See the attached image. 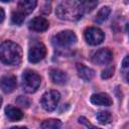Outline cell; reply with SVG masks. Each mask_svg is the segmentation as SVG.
I'll return each instance as SVG.
<instances>
[{
	"label": "cell",
	"instance_id": "cell-1",
	"mask_svg": "<svg viewBox=\"0 0 129 129\" xmlns=\"http://www.w3.org/2000/svg\"><path fill=\"white\" fill-rule=\"evenodd\" d=\"M22 58L21 47L10 40L4 41L0 44V60L8 66H17Z\"/></svg>",
	"mask_w": 129,
	"mask_h": 129
},
{
	"label": "cell",
	"instance_id": "cell-2",
	"mask_svg": "<svg viewBox=\"0 0 129 129\" xmlns=\"http://www.w3.org/2000/svg\"><path fill=\"white\" fill-rule=\"evenodd\" d=\"M55 13L59 19L69 20V21L79 20L84 14L79 1H62V2H60L56 7Z\"/></svg>",
	"mask_w": 129,
	"mask_h": 129
},
{
	"label": "cell",
	"instance_id": "cell-3",
	"mask_svg": "<svg viewBox=\"0 0 129 129\" xmlns=\"http://www.w3.org/2000/svg\"><path fill=\"white\" fill-rule=\"evenodd\" d=\"M40 83H41V79L37 73L31 70H26L23 73L22 87L26 93H34L39 88Z\"/></svg>",
	"mask_w": 129,
	"mask_h": 129
},
{
	"label": "cell",
	"instance_id": "cell-4",
	"mask_svg": "<svg viewBox=\"0 0 129 129\" xmlns=\"http://www.w3.org/2000/svg\"><path fill=\"white\" fill-rule=\"evenodd\" d=\"M51 42L55 47L66 48L77 42V36L72 30H63L56 33L52 37Z\"/></svg>",
	"mask_w": 129,
	"mask_h": 129
},
{
	"label": "cell",
	"instance_id": "cell-5",
	"mask_svg": "<svg viewBox=\"0 0 129 129\" xmlns=\"http://www.w3.org/2000/svg\"><path fill=\"white\" fill-rule=\"evenodd\" d=\"M59 99H60L59 93L57 91L50 90V91L45 92L42 95L40 103H41V106L44 110H46L48 112H51L56 108Z\"/></svg>",
	"mask_w": 129,
	"mask_h": 129
},
{
	"label": "cell",
	"instance_id": "cell-6",
	"mask_svg": "<svg viewBox=\"0 0 129 129\" xmlns=\"http://www.w3.org/2000/svg\"><path fill=\"white\" fill-rule=\"evenodd\" d=\"M46 54V47L41 42H34L28 50V59L32 63H36L44 58Z\"/></svg>",
	"mask_w": 129,
	"mask_h": 129
},
{
	"label": "cell",
	"instance_id": "cell-7",
	"mask_svg": "<svg viewBox=\"0 0 129 129\" xmlns=\"http://www.w3.org/2000/svg\"><path fill=\"white\" fill-rule=\"evenodd\" d=\"M85 39L91 45H98L104 40V32L97 27H89L85 30Z\"/></svg>",
	"mask_w": 129,
	"mask_h": 129
},
{
	"label": "cell",
	"instance_id": "cell-8",
	"mask_svg": "<svg viewBox=\"0 0 129 129\" xmlns=\"http://www.w3.org/2000/svg\"><path fill=\"white\" fill-rule=\"evenodd\" d=\"M113 58V53L109 48H101L93 55V62L99 66L109 63Z\"/></svg>",
	"mask_w": 129,
	"mask_h": 129
},
{
	"label": "cell",
	"instance_id": "cell-9",
	"mask_svg": "<svg viewBox=\"0 0 129 129\" xmlns=\"http://www.w3.org/2000/svg\"><path fill=\"white\" fill-rule=\"evenodd\" d=\"M17 86L16 78L13 75H6L0 79V88L4 93H11Z\"/></svg>",
	"mask_w": 129,
	"mask_h": 129
},
{
	"label": "cell",
	"instance_id": "cell-10",
	"mask_svg": "<svg viewBox=\"0 0 129 129\" xmlns=\"http://www.w3.org/2000/svg\"><path fill=\"white\" fill-rule=\"evenodd\" d=\"M48 26H49L48 21L44 17H41V16L34 17L29 22V28L32 29L33 31H36V32L45 31L48 28Z\"/></svg>",
	"mask_w": 129,
	"mask_h": 129
},
{
	"label": "cell",
	"instance_id": "cell-11",
	"mask_svg": "<svg viewBox=\"0 0 129 129\" xmlns=\"http://www.w3.org/2000/svg\"><path fill=\"white\" fill-rule=\"evenodd\" d=\"M91 102L92 104L96 106H111L112 105V99L106 93L93 94L91 96Z\"/></svg>",
	"mask_w": 129,
	"mask_h": 129
},
{
	"label": "cell",
	"instance_id": "cell-12",
	"mask_svg": "<svg viewBox=\"0 0 129 129\" xmlns=\"http://www.w3.org/2000/svg\"><path fill=\"white\" fill-rule=\"evenodd\" d=\"M49 76H50L51 81H52L54 84H57V85H63V84H66V83L68 82V80H69V76L67 75V73H64L63 71L57 70V69H52V70H50Z\"/></svg>",
	"mask_w": 129,
	"mask_h": 129
},
{
	"label": "cell",
	"instance_id": "cell-13",
	"mask_svg": "<svg viewBox=\"0 0 129 129\" xmlns=\"http://www.w3.org/2000/svg\"><path fill=\"white\" fill-rule=\"evenodd\" d=\"M77 71H78V75L81 79L85 80V81H90L94 78L95 76V71L89 67H86L82 63H78L77 64Z\"/></svg>",
	"mask_w": 129,
	"mask_h": 129
},
{
	"label": "cell",
	"instance_id": "cell-14",
	"mask_svg": "<svg viewBox=\"0 0 129 129\" xmlns=\"http://www.w3.org/2000/svg\"><path fill=\"white\" fill-rule=\"evenodd\" d=\"M36 4L37 2L35 0H21L18 2V10L26 15L31 13L34 10V8L36 7Z\"/></svg>",
	"mask_w": 129,
	"mask_h": 129
},
{
	"label": "cell",
	"instance_id": "cell-15",
	"mask_svg": "<svg viewBox=\"0 0 129 129\" xmlns=\"http://www.w3.org/2000/svg\"><path fill=\"white\" fill-rule=\"evenodd\" d=\"M5 114L11 121H18V120L22 119V117H23V113L20 109L10 106V105L5 108Z\"/></svg>",
	"mask_w": 129,
	"mask_h": 129
},
{
	"label": "cell",
	"instance_id": "cell-16",
	"mask_svg": "<svg viewBox=\"0 0 129 129\" xmlns=\"http://www.w3.org/2000/svg\"><path fill=\"white\" fill-rule=\"evenodd\" d=\"M61 125V121L58 119H47L41 123L40 127L41 129H60Z\"/></svg>",
	"mask_w": 129,
	"mask_h": 129
},
{
	"label": "cell",
	"instance_id": "cell-17",
	"mask_svg": "<svg viewBox=\"0 0 129 129\" xmlns=\"http://www.w3.org/2000/svg\"><path fill=\"white\" fill-rule=\"evenodd\" d=\"M110 13H111V9H110V7H108V6H104V7H102V8L99 10V12L97 13L96 18H95V21L98 22V23H103L105 20L108 19Z\"/></svg>",
	"mask_w": 129,
	"mask_h": 129
},
{
	"label": "cell",
	"instance_id": "cell-18",
	"mask_svg": "<svg viewBox=\"0 0 129 129\" xmlns=\"http://www.w3.org/2000/svg\"><path fill=\"white\" fill-rule=\"evenodd\" d=\"M96 118L97 120L99 121V123L105 125V124H109L112 120V115L110 112L108 111H100L97 113L96 115Z\"/></svg>",
	"mask_w": 129,
	"mask_h": 129
},
{
	"label": "cell",
	"instance_id": "cell-19",
	"mask_svg": "<svg viewBox=\"0 0 129 129\" xmlns=\"http://www.w3.org/2000/svg\"><path fill=\"white\" fill-rule=\"evenodd\" d=\"M24 19H25V14H23L19 10L13 11L11 14V21L15 25H21L23 23Z\"/></svg>",
	"mask_w": 129,
	"mask_h": 129
},
{
	"label": "cell",
	"instance_id": "cell-20",
	"mask_svg": "<svg viewBox=\"0 0 129 129\" xmlns=\"http://www.w3.org/2000/svg\"><path fill=\"white\" fill-rule=\"evenodd\" d=\"M80 4H81V8L83 9V12L86 13V12L92 11L98 5V2L97 1H82L80 2Z\"/></svg>",
	"mask_w": 129,
	"mask_h": 129
},
{
	"label": "cell",
	"instance_id": "cell-21",
	"mask_svg": "<svg viewBox=\"0 0 129 129\" xmlns=\"http://www.w3.org/2000/svg\"><path fill=\"white\" fill-rule=\"evenodd\" d=\"M16 103H17L19 106L23 107V108H28V107L30 106V100H29L28 98L24 97V96H19V97L16 99Z\"/></svg>",
	"mask_w": 129,
	"mask_h": 129
},
{
	"label": "cell",
	"instance_id": "cell-22",
	"mask_svg": "<svg viewBox=\"0 0 129 129\" xmlns=\"http://www.w3.org/2000/svg\"><path fill=\"white\" fill-rule=\"evenodd\" d=\"M113 74H114V67L113 66H110V67L106 68L102 72L101 77H102V79H109V78H111L113 76Z\"/></svg>",
	"mask_w": 129,
	"mask_h": 129
},
{
	"label": "cell",
	"instance_id": "cell-23",
	"mask_svg": "<svg viewBox=\"0 0 129 129\" xmlns=\"http://www.w3.org/2000/svg\"><path fill=\"white\" fill-rule=\"evenodd\" d=\"M79 122L81 123V124H83V125H85L86 127H87V129H101V128H98V127H96V126H94L93 124H91L90 122H89V120L86 118V117H84V116H82V117H79Z\"/></svg>",
	"mask_w": 129,
	"mask_h": 129
},
{
	"label": "cell",
	"instance_id": "cell-24",
	"mask_svg": "<svg viewBox=\"0 0 129 129\" xmlns=\"http://www.w3.org/2000/svg\"><path fill=\"white\" fill-rule=\"evenodd\" d=\"M122 69H123V74H124V77H125V82H127V73H128V56H125V58L123 59V62H122Z\"/></svg>",
	"mask_w": 129,
	"mask_h": 129
},
{
	"label": "cell",
	"instance_id": "cell-25",
	"mask_svg": "<svg viewBox=\"0 0 129 129\" xmlns=\"http://www.w3.org/2000/svg\"><path fill=\"white\" fill-rule=\"evenodd\" d=\"M4 17H5V12H4V10L0 7V22H2V21L4 20Z\"/></svg>",
	"mask_w": 129,
	"mask_h": 129
},
{
	"label": "cell",
	"instance_id": "cell-26",
	"mask_svg": "<svg viewBox=\"0 0 129 129\" xmlns=\"http://www.w3.org/2000/svg\"><path fill=\"white\" fill-rule=\"evenodd\" d=\"M11 129H28L26 127H19V126H16V127H12Z\"/></svg>",
	"mask_w": 129,
	"mask_h": 129
},
{
	"label": "cell",
	"instance_id": "cell-27",
	"mask_svg": "<svg viewBox=\"0 0 129 129\" xmlns=\"http://www.w3.org/2000/svg\"><path fill=\"white\" fill-rule=\"evenodd\" d=\"M1 105H2V98H1V96H0V107H1Z\"/></svg>",
	"mask_w": 129,
	"mask_h": 129
}]
</instances>
